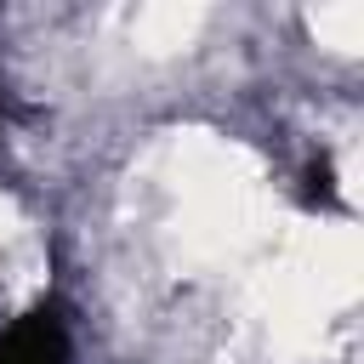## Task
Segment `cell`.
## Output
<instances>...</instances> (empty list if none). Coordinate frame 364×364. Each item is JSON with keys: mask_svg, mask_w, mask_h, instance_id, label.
Instances as JSON below:
<instances>
[{"mask_svg": "<svg viewBox=\"0 0 364 364\" xmlns=\"http://www.w3.org/2000/svg\"><path fill=\"white\" fill-rule=\"evenodd\" d=\"M0 364H74V336L57 307H34L0 330Z\"/></svg>", "mask_w": 364, "mask_h": 364, "instance_id": "1", "label": "cell"}]
</instances>
